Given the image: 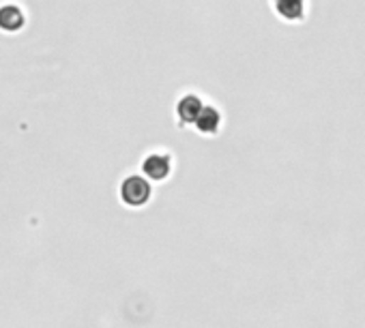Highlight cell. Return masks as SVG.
I'll use <instances>...</instances> for the list:
<instances>
[{
    "mask_svg": "<svg viewBox=\"0 0 365 328\" xmlns=\"http://www.w3.org/2000/svg\"><path fill=\"white\" fill-rule=\"evenodd\" d=\"M26 24V18H24V11L16 5H5L0 7V31L5 33H18L22 31Z\"/></svg>",
    "mask_w": 365,
    "mask_h": 328,
    "instance_id": "cell-6",
    "label": "cell"
},
{
    "mask_svg": "<svg viewBox=\"0 0 365 328\" xmlns=\"http://www.w3.org/2000/svg\"><path fill=\"white\" fill-rule=\"evenodd\" d=\"M172 157L168 152H150L148 157H144L142 161V174L148 181L161 183L172 174Z\"/></svg>",
    "mask_w": 365,
    "mask_h": 328,
    "instance_id": "cell-2",
    "label": "cell"
},
{
    "mask_svg": "<svg viewBox=\"0 0 365 328\" xmlns=\"http://www.w3.org/2000/svg\"><path fill=\"white\" fill-rule=\"evenodd\" d=\"M202 101H200V97L198 95H185L180 101H178V105H176V116H178V122L180 125H194L196 122V118L200 116V112H202Z\"/></svg>",
    "mask_w": 365,
    "mask_h": 328,
    "instance_id": "cell-4",
    "label": "cell"
},
{
    "mask_svg": "<svg viewBox=\"0 0 365 328\" xmlns=\"http://www.w3.org/2000/svg\"><path fill=\"white\" fill-rule=\"evenodd\" d=\"M273 9L284 22L299 24L305 20L307 3L305 0H273Z\"/></svg>",
    "mask_w": 365,
    "mask_h": 328,
    "instance_id": "cell-3",
    "label": "cell"
},
{
    "mask_svg": "<svg viewBox=\"0 0 365 328\" xmlns=\"http://www.w3.org/2000/svg\"><path fill=\"white\" fill-rule=\"evenodd\" d=\"M153 198V187L142 174H131L120 183V202L129 208H144Z\"/></svg>",
    "mask_w": 365,
    "mask_h": 328,
    "instance_id": "cell-1",
    "label": "cell"
},
{
    "mask_svg": "<svg viewBox=\"0 0 365 328\" xmlns=\"http://www.w3.org/2000/svg\"><path fill=\"white\" fill-rule=\"evenodd\" d=\"M194 125L202 135H215L222 127V112L215 105H205Z\"/></svg>",
    "mask_w": 365,
    "mask_h": 328,
    "instance_id": "cell-5",
    "label": "cell"
}]
</instances>
